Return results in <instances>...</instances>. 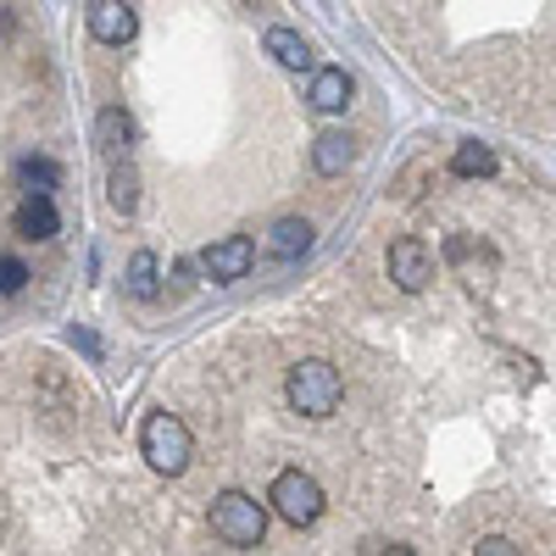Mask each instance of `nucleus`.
<instances>
[{
  "label": "nucleus",
  "mask_w": 556,
  "mask_h": 556,
  "mask_svg": "<svg viewBox=\"0 0 556 556\" xmlns=\"http://www.w3.org/2000/svg\"><path fill=\"white\" fill-rule=\"evenodd\" d=\"M139 456H146L156 473L178 479L184 468H190V456H195L190 424H184L178 412H151V417H146V429H139Z\"/></svg>",
  "instance_id": "nucleus-1"
},
{
  "label": "nucleus",
  "mask_w": 556,
  "mask_h": 556,
  "mask_svg": "<svg viewBox=\"0 0 556 556\" xmlns=\"http://www.w3.org/2000/svg\"><path fill=\"white\" fill-rule=\"evenodd\" d=\"M285 395L301 417H334V406L345 401V379H340V367L329 362H295L290 367V379H285Z\"/></svg>",
  "instance_id": "nucleus-2"
},
{
  "label": "nucleus",
  "mask_w": 556,
  "mask_h": 556,
  "mask_svg": "<svg viewBox=\"0 0 556 556\" xmlns=\"http://www.w3.org/2000/svg\"><path fill=\"white\" fill-rule=\"evenodd\" d=\"M212 534L223 545H235V551H256L262 534H267V513H262V501H251L245 490H223L212 501Z\"/></svg>",
  "instance_id": "nucleus-3"
},
{
  "label": "nucleus",
  "mask_w": 556,
  "mask_h": 556,
  "mask_svg": "<svg viewBox=\"0 0 556 556\" xmlns=\"http://www.w3.org/2000/svg\"><path fill=\"white\" fill-rule=\"evenodd\" d=\"M267 501H273V513L285 518L290 529H306V523L323 518V484H317L312 473H301V468L278 473L273 490H267Z\"/></svg>",
  "instance_id": "nucleus-4"
},
{
  "label": "nucleus",
  "mask_w": 556,
  "mask_h": 556,
  "mask_svg": "<svg viewBox=\"0 0 556 556\" xmlns=\"http://www.w3.org/2000/svg\"><path fill=\"white\" fill-rule=\"evenodd\" d=\"M384 267L395 278V290H406V295H424L434 285V251L424 240H395L390 256H384Z\"/></svg>",
  "instance_id": "nucleus-5"
},
{
  "label": "nucleus",
  "mask_w": 556,
  "mask_h": 556,
  "mask_svg": "<svg viewBox=\"0 0 556 556\" xmlns=\"http://www.w3.org/2000/svg\"><path fill=\"white\" fill-rule=\"evenodd\" d=\"M201 267H206V278H217V285H235V278H245L256 267V245L245 235H228V240L201 251Z\"/></svg>",
  "instance_id": "nucleus-6"
},
{
  "label": "nucleus",
  "mask_w": 556,
  "mask_h": 556,
  "mask_svg": "<svg viewBox=\"0 0 556 556\" xmlns=\"http://www.w3.org/2000/svg\"><path fill=\"white\" fill-rule=\"evenodd\" d=\"M84 17H89V34H96L101 45H128L139 34V17H134L128 0H89Z\"/></svg>",
  "instance_id": "nucleus-7"
},
{
  "label": "nucleus",
  "mask_w": 556,
  "mask_h": 556,
  "mask_svg": "<svg viewBox=\"0 0 556 556\" xmlns=\"http://www.w3.org/2000/svg\"><path fill=\"white\" fill-rule=\"evenodd\" d=\"M312 251V223L306 217H278L267 228V256L273 262H301Z\"/></svg>",
  "instance_id": "nucleus-8"
},
{
  "label": "nucleus",
  "mask_w": 556,
  "mask_h": 556,
  "mask_svg": "<svg viewBox=\"0 0 556 556\" xmlns=\"http://www.w3.org/2000/svg\"><path fill=\"white\" fill-rule=\"evenodd\" d=\"M356 162V139L345 128H329V134H317V146H312V167L323 178H340L345 167Z\"/></svg>",
  "instance_id": "nucleus-9"
},
{
  "label": "nucleus",
  "mask_w": 556,
  "mask_h": 556,
  "mask_svg": "<svg viewBox=\"0 0 556 556\" xmlns=\"http://www.w3.org/2000/svg\"><path fill=\"white\" fill-rule=\"evenodd\" d=\"M345 101H351V78L340 67H317L306 84V106L312 112H345Z\"/></svg>",
  "instance_id": "nucleus-10"
},
{
  "label": "nucleus",
  "mask_w": 556,
  "mask_h": 556,
  "mask_svg": "<svg viewBox=\"0 0 556 556\" xmlns=\"http://www.w3.org/2000/svg\"><path fill=\"white\" fill-rule=\"evenodd\" d=\"M96 146H101L106 162H123V156H128V146H134V123H128L123 106H106V112L96 117Z\"/></svg>",
  "instance_id": "nucleus-11"
},
{
  "label": "nucleus",
  "mask_w": 556,
  "mask_h": 556,
  "mask_svg": "<svg viewBox=\"0 0 556 556\" xmlns=\"http://www.w3.org/2000/svg\"><path fill=\"white\" fill-rule=\"evenodd\" d=\"M56 228H62V217H56V201L51 195H28L17 206V235L23 240H56Z\"/></svg>",
  "instance_id": "nucleus-12"
},
{
  "label": "nucleus",
  "mask_w": 556,
  "mask_h": 556,
  "mask_svg": "<svg viewBox=\"0 0 556 556\" xmlns=\"http://www.w3.org/2000/svg\"><path fill=\"white\" fill-rule=\"evenodd\" d=\"M267 56L278 62V67H290V73H306L312 67V45L295 34V28H267Z\"/></svg>",
  "instance_id": "nucleus-13"
},
{
  "label": "nucleus",
  "mask_w": 556,
  "mask_h": 556,
  "mask_svg": "<svg viewBox=\"0 0 556 556\" xmlns=\"http://www.w3.org/2000/svg\"><path fill=\"white\" fill-rule=\"evenodd\" d=\"M128 295L134 301H156L162 295V267H156L151 251H134V262H128Z\"/></svg>",
  "instance_id": "nucleus-14"
},
{
  "label": "nucleus",
  "mask_w": 556,
  "mask_h": 556,
  "mask_svg": "<svg viewBox=\"0 0 556 556\" xmlns=\"http://www.w3.org/2000/svg\"><path fill=\"white\" fill-rule=\"evenodd\" d=\"M501 162H495V151L490 146H479V139H468V146H456V156H451V173L456 178H490Z\"/></svg>",
  "instance_id": "nucleus-15"
},
{
  "label": "nucleus",
  "mask_w": 556,
  "mask_h": 556,
  "mask_svg": "<svg viewBox=\"0 0 556 556\" xmlns=\"http://www.w3.org/2000/svg\"><path fill=\"white\" fill-rule=\"evenodd\" d=\"M17 178H23V190H28V195H51L56 184H62L56 162H45V156H28V162L17 167Z\"/></svg>",
  "instance_id": "nucleus-16"
},
{
  "label": "nucleus",
  "mask_w": 556,
  "mask_h": 556,
  "mask_svg": "<svg viewBox=\"0 0 556 556\" xmlns=\"http://www.w3.org/2000/svg\"><path fill=\"white\" fill-rule=\"evenodd\" d=\"M112 206L128 217L134 206H139V178H134V167H128V156L123 162H112Z\"/></svg>",
  "instance_id": "nucleus-17"
},
{
  "label": "nucleus",
  "mask_w": 556,
  "mask_h": 556,
  "mask_svg": "<svg viewBox=\"0 0 556 556\" xmlns=\"http://www.w3.org/2000/svg\"><path fill=\"white\" fill-rule=\"evenodd\" d=\"M28 285V267L17 256H0V295H17Z\"/></svg>",
  "instance_id": "nucleus-18"
},
{
  "label": "nucleus",
  "mask_w": 556,
  "mask_h": 556,
  "mask_svg": "<svg viewBox=\"0 0 556 556\" xmlns=\"http://www.w3.org/2000/svg\"><path fill=\"white\" fill-rule=\"evenodd\" d=\"M473 551H479V556H518L523 545H518V540H506V534H484Z\"/></svg>",
  "instance_id": "nucleus-19"
}]
</instances>
